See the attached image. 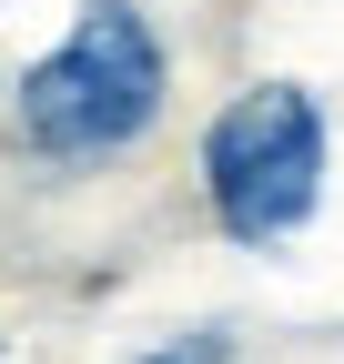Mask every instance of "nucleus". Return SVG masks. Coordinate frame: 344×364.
<instances>
[{"instance_id":"obj_1","label":"nucleus","mask_w":344,"mask_h":364,"mask_svg":"<svg viewBox=\"0 0 344 364\" xmlns=\"http://www.w3.org/2000/svg\"><path fill=\"white\" fill-rule=\"evenodd\" d=\"M162 91H172V61L152 21L132 0H81L61 51H41L21 71V132L51 162H112L162 122Z\"/></svg>"},{"instance_id":"obj_2","label":"nucleus","mask_w":344,"mask_h":364,"mask_svg":"<svg viewBox=\"0 0 344 364\" xmlns=\"http://www.w3.org/2000/svg\"><path fill=\"white\" fill-rule=\"evenodd\" d=\"M203 203L233 243H284L324 203V112L294 81L233 91L203 132Z\"/></svg>"},{"instance_id":"obj_3","label":"nucleus","mask_w":344,"mask_h":364,"mask_svg":"<svg viewBox=\"0 0 344 364\" xmlns=\"http://www.w3.org/2000/svg\"><path fill=\"white\" fill-rule=\"evenodd\" d=\"M142 364H213V344H172V354H142Z\"/></svg>"}]
</instances>
